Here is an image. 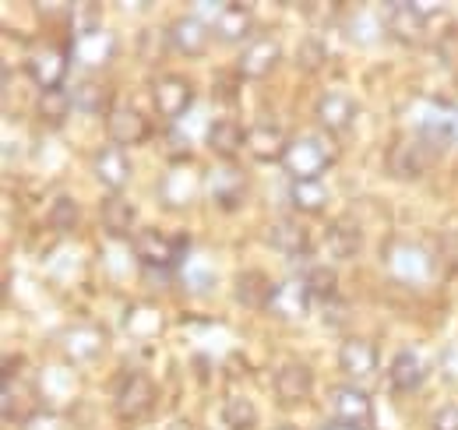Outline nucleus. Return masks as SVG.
I'll return each instance as SVG.
<instances>
[{"label": "nucleus", "mask_w": 458, "mask_h": 430, "mask_svg": "<svg viewBox=\"0 0 458 430\" xmlns=\"http://www.w3.org/2000/svg\"><path fill=\"white\" fill-rule=\"evenodd\" d=\"M332 162H335V145L325 134H303L289 142L286 156H283V166L293 180H318Z\"/></svg>", "instance_id": "nucleus-1"}, {"label": "nucleus", "mask_w": 458, "mask_h": 430, "mask_svg": "<svg viewBox=\"0 0 458 430\" xmlns=\"http://www.w3.org/2000/svg\"><path fill=\"white\" fill-rule=\"evenodd\" d=\"M191 251V236L187 233H176V236H166L159 229H141L134 236V254L138 262L148 271H173Z\"/></svg>", "instance_id": "nucleus-2"}, {"label": "nucleus", "mask_w": 458, "mask_h": 430, "mask_svg": "<svg viewBox=\"0 0 458 430\" xmlns=\"http://www.w3.org/2000/svg\"><path fill=\"white\" fill-rule=\"evenodd\" d=\"M437 156H441V149L430 145L420 131H412V134H405V138H399V142L392 145V152H388V173L399 176V180L423 176V173L434 166Z\"/></svg>", "instance_id": "nucleus-3"}, {"label": "nucleus", "mask_w": 458, "mask_h": 430, "mask_svg": "<svg viewBox=\"0 0 458 430\" xmlns=\"http://www.w3.org/2000/svg\"><path fill=\"white\" fill-rule=\"evenodd\" d=\"M427 22H430L427 11L412 0H392V4L381 7V25L399 43H420L423 32H427Z\"/></svg>", "instance_id": "nucleus-4"}, {"label": "nucleus", "mask_w": 458, "mask_h": 430, "mask_svg": "<svg viewBox=\"0 0 458 430\" xmlns=\"http://www.w3.org/2000/svg\"><path fill=\"white\" fill-rule=\"evenodd\" d=\"M67 67H71V50L54 47V43H39V47H32V50H29V60H25L29 78H32L43 92L60 89V82H64Z\"/></svg>", "instance_id": "nucleus-5"}, {"label": "nucleus", "mask_w": 458, "mask_h": 430, "mask_svg": "<svg viewBox=\"0 0 458 430\" xmlns=\"http://www.w3.org/2000/svg\"><path fill=\"white\" fill-rule=\"evenodd\" d=\"M328 417L332 424H345V427H363L374 420V409H370V395L356 384H339L328 391Z\"/></svg>", "instance_id": "nucleus-6"}, {"label": "nucleus", "mask_w": 458, "mask_h": 430, "mask_svg": "<svg viewBox=\"0 0 458 430\" xmlns=\"http://www.w3.org/2000/svg\"><path fill=\"white\" fill-rule=\"evenodd\" d=\"M156 402V384L152 377L141 374V371H131V374L120 377L116 384V413L123 420H141Z\"/></svg>", "instance_id": "nucleus-7"}, {"label": "nucleus", "mask_w": 458, "mask_h": 430, "mask_svg": "<svg viewBox=\"0 0 458 430\" xmlns=\"http://www.w3.org/2000/svg\"><path fill=\"white\" fill-rule=\"evenodd\" d=\"M310 300H314V297H310L307 282L293 275V279L279 282V286L272 289V300H268V307H265V311H272V318H279V322L296 324L310 314Z\"/></svg>", "instance_id": "nucleus-8"}, {"label": "nucleus", "mask_w": 458, "mask_h": 430, "mask_svg": "<svg viewBox=\"0 0 458 430\" xmlns=\"http://www.w3.org/2000/svg\"><path fill=\"white\" fill-rule=\"evenodd\" d=\"M152 103L166 120H176L194 103V85L180 74H163V78L152 82Z\"/></svg>", "instance_id": "nucleus-9"}, {"label": "nucleus", "mask_w": 458, "mask_h": 430, "mask_svg": "<svg viewBox=\"0 0 458 430\" xmlns=\"http://www.w3.org/2000/svg\"><path fill=\"white\" fill-rule=\"evenodd\" d=\"M279 56H283V47H279L276 36H258L243 47V54L236 60V74L240 78H265V74L276 71Z\"/></svg>", "instance_id": "nucleus-10"}, {"label": "nucleus", "mask_w": 458, "mask_h": 430, "mask_svg": "<svg viewBox=\"0 0 458 430\" xmlns=\"http://www.w3.org/2000/svg\"><path fill=\"white\" fill-rule=\"evenodd\" d=\"M272 388H276V399L286 402V406H296V402H307L310 391H314V371L300 360H289L283 364L276 377H272Z\"/></svg>", "instance_id": "nucleus-11"}, {"label": "nucleus", "mask_w": 458, "mask_h": 430, "mask_svg": "<svg viewBox=\"0 0 458 430\" xmlns=\"http://www.w3.org/2000/svg\"><path fill=\"white\" fill-rule=\"evenodd\" d=\"M60 346L74 364H85V360H96L106 349V331L99 324H71L60 335Z\"/></svg>", "instance_id": "nucleus-12"}, {"label": "nucleus", "mask_w": 458, "mask_h": 430, "mask_svg": "<svg viewBox=\"0 0 458 430\" xmlns=\"http://www.w3.org/2000/svg\"><path fill=\"white\" fill-rule=\"evenodd\" d=\"M106 134L116 149H131V145H141L148 138V120L131 107H116L106 113Z\"/></svg>", "instance_id": "nucleus-13"}, {"label": "nucleus", "mask_w": 458, "mask_h": 430, "mask_svg": "<svg viewBox=\"0 0 458 430\" xmlns=\"http://www.w3.org/2000/svg\"><path fill=\"white\" fill-rule=\"evenodd\" d=\"M208 39H212V29L201 18H194V14H183V18H176L170 25L173 50L183 56H201L208 50Z\"/></svg>", "instance_id": "nucleus-14"}, {"label": "nucleus", "mask_w": 458, "mask_h": 430, "mask_svg": "<svg viewBox=\"0 0 458 430\" xmlns=\"http://www.w3.org/2000/svg\"><path fill=\"white\" fill-rule=\"evenodd\" d=\"M289 142L279 124H254L247 131V152L258 162H283Z\"/></svg>", "instance_id": "nucleus-15"}, {"label": "nucleus", "mask_w": 458, "mask_h": 430, "mask_svg": "<svg viewBox=\"0 0 458 430\" xmlns=\"http://www.w3.org/2000/svg\"><path fill=\"white\" fill-rule=\"evenodd\" d=\"M339 367H343L349 377H367L377 371V346L370 339H345L339 346Z\"/></svg>", "instance_id": "nucleus-16"}, {"label": "nucleus", "mask_w": 458, "mask_h": 430, "mask_svg": "<svg viewBox=\"0 0 458 430\" xmlns=\"http://www.w3.org/2000/svg\"><path fill=\"white\" fill-rule=\"evenodd\" d=\"M92 169H96V176L103 180V187H106L110 194H120L123 184L131 180V162L123 156V149H116V145L99 149L96 159H92Z\"/></svg>", "instance_id": "nucleus-17"}, {"label": "nucleus", "mask_w": 458, "mask_h": 430, "mask_svg": "<svg viewBox=\"0 0 458 430\" xmlns=\"http://www.w3.org/2000/svg\"><path fill=\"white\" fill-rule=\"evenodd\" d=\"M268 244H272L276 251L289 254V258L310 254V233H307V226H303L300 219H279V222H272Z\"/></svg>", "instance_id": "nucleus-18"}, {"label": "nucleus", "mask_w": 458, "mask_h": 430, "mask_svg": "<svg viewBox=\"0 0 458 430\" xmlns=\"http://www.w3.org/2000/svg\"><path fill=\"white\" fill-rule=\"evenodd\" d=\"M116 43L110 32H89V36H78L74 39V47H71V60L74 64H81V67H89V71H96V67H103L110 56H114Z\"/></svg>", "instance_id": "nucleus-19"}, {"label": "nucleus", "mask_w": 458, "mask_h": 430, "mask_svg": "<svg viewBox=\"0 0 458 430\" xmlns=\"http://www.w3.org/2000/svg\"><path fill=\"white\" fill-rule=\"evenodd\" d=\"M272 282H268V275L258 269H247L236 275V286H233V297H236V304L240 307H250V311H258V307H268V300H272Z\"/></svg>", "instance_id": "nucleus-20"}, {"label": "nucleus", "mask_w": 458, "mask_h": 430, "mask_svg": "<svg viewBox=\"0 0 458 430\" xmlns=\"http://www.w3.org/2000/svg\"><path fill=\"white\" fill-rule=\"evenodd\" d=\"M388 377L399 391H416L427 377V364H423V353L420 349H399L392 367H388Z\"/></svg>", "instance_id": "nucleus-21"}, {"label": "nucleus", "mask_w": 458, "mask_h": 430, "mask_svg": "<svg viewBox=\"0 0 458 430\" xmlns=\"http://www.w3.org/2000/svg\"><path fill=\"white\" fill-rule=\"evenodd\" d=\"M250 25H254V18H250V7H243V4H219V14L212 22V29L223 43H240L250 32Z\"/></svg>", "instance_id": "nucleus-22"}, {"label": "nucleus", "mask_w": 458, "mask_h": 430, "mask_svg": "<svg viewBox=\"0 0 458 430\" xmlns=\"http://www.w3.org/2000/svg\"><path fill=\"white\" fill-rule=\"evenodd\" d=\"M352 116H356V103L345 92H325L318 99V120H321L325 131H335L339 134V131H345L352 124Z\"/></svg>", "instance_id": "nucleus-23"}, {"label": "nucleus", "mask_w": 458, "mask_h": 430, "mask_svg": "<svg viewBox=\"0 0 458 430\" xmlns=\"http://www.w3.org/2000/svg\"><path fill=\"white\" fill-rule=\"evenodd\" d=\"M99 219H103V229L110 236H127L131 226H134V219H138V209L123 194H106V202L99 209Z\"/></svg>", "instance_id": "nucleus-24"}, {"label": "nucleus", "mask_w": 458, "mask_h": 430, "mask_svg": "<svg viewBox=\"0 0 458 430\" xmlns=\"http://www.w3.org/2000/svg\"><path fill=\"white\" fill-rule=\"evenodd\" d=\"M243 194H247V180H243V173H240V169L223 166V169H216V173H212V198H216L223 209L233 212V209L243 202Z\"/></svg>", "instance_id": "nucleus-25"}, {"label": "nucleus", "mask_w": 458, "mask_h": 430, "mask_svg": "<svg viewBox=\"0 0 458 430\" xmlns=\"http://www.w3.org/2000/svg\"><path fill=\"white\" fill-rule=\"evenodd\" d=\"M247 145V131L236 124V120H216L208 127V149L223 159H233L240 149Z\"/></svg>", "instance_id": "nucleus-26"}, {"label": "nucleus", "mask_w": 458, "mask_h": 430, "mask_svg": "<svg viewBox=\"0 0 458 430\" xmlns=\"http://www.w3.org/2000/svg\"><path fill=\"white\" fill-rule=\"evenodd\" d=\"M325 244H328V254L332 258H352L360 251V226L352 219H335L325 233Z\"/></svg>", "instance_id": "nucleus-27"}, {"label": "nucleus", "mask_w": 458, "mask_h": 430, "mask_svg": "<svg viewBox=\"0 0 458 430\" xmlns=\"http://www.w3.org/2000/svg\"><path fill=\"white\" fill-rule=\"evenodd\" d=\"M289 202L307 215H321L328 209V187L321 180H293L289 187Z\"/></svg>", "instance_id": "nucleus-28"}, {"label": "nucleus", "mask_w": 458, "mask_h": 430, "mask_svg": "<svg viewBox=\"0 0 458 430\" xmlns=\"http://www.w3.org/2000/svg\"><path fill=\"white\" fill-rule=\"evenodd\" d=\"M127 331L138 339H152L163 331V311L156 304H134L127 311Z\"/></svg>", "instance_id": "nucleus-29"}, {"label": "nucleus", "mask_w": 458, "mask_h": 430, "mask_svg": "<svg viewBox=\"0 0 458 430\" xmlns=\"http://www.w3.org/2000/svg\"><path fill=\"white\" fill-rule=\"evenodd\" d=\"M223 424H226L229 430H254L258 427V409H254V402L243 399V395H229L226 402H223Z\"/></svg>", "instance_id": "nucleus-30"}, {"label": "nucleus", "mask_w": 458, "mask_h": 430, "mask_svg": "<svg viewBox=\"0 0 458 430\" xmlns=\"http://www.w3.org/2000/svg\"><path fill=\"white\" fill-rule=\"evenodd\" d=\"M303 282H307L310 297L321 300V304H328L332 297H339V293H335L339 279H335V269H328V265H310V269L303 271Z\"/></svg>", "instance_id": "nucleus-31"}, {"label": "nucleus", "mask_w": 458, "mask_h": 430, "mask_svg": "<svg viewBox=\"0 0 458 430\" xmlns=\"http://www.w3.org/2000/svg\"><path fill=\"white\" fill-rule=\"evenodd\" d=\"M71 107H74V96H67V92H60V89H50V92L39 96V116H43L47 124H54V127H60V124L67 120Z\"/></svg>", "instance_id": "nucleus-32"}, {"label": "nucleus", "mask_w": 458, "mask_h": 430, "mask_svg": "<svg viewBox=\"0 0 458 430\" xmlns=\"http://www.w3.org/2000/svg\"><path fill=\"white\" fill-rule=\"evenodd\" d=\"M138 39H141V43H138V54L145 56V60H152V64H159V56L173 47L170 29H145Z\"/></svg>", "instance_id": "nucleus-33"}, {"label": "nucleus", "mask_w": 458, "mask_h": 430, "mask_svg": "<svg viewBox=\"0 0 458 430\" xmlns=\"http://www.w3.org/2000/svg\"><path fill=\"white\" fill-rule=\"evenodd\" d=\"M110 103V89L103 85V82H81L78 89H74V107L81 109H103Z\"/></svg>", "instance_id": "nucleus-34"}, {"label": "nucleus", "mask_w": 458, "mask_h": 430, "mask_svg": "<svg viewBox=\"0 0 458 430\" xmlns=\"http://www.w3.org/2000/svg\"><path fill=\"white\" fill-rule=\"evenodd\" d=\"M50 226L60 229V233H67V229L78 226V205H74V198L60 194L57 202H54V209H50Z\"/></svg>", "instance_id": "nucleus-35"}, {"label": "nucleus", "mask_w": 458, "mask_h": 430, "mask_svg": "<svg viewBox=\"0 0 458 430\" xmlns=\"http://www.w3.org/2000/svg\"><path fill=\"white\" fill-rule=\"evenodd\" d=\"M296 60H300V67H303L307 74H314V71H321V67H325L328 50H325V43H321V39H303V43H300V54H296Z\"/></svg>", "instance_id": "nucleus-36"}, {"label": "nucleus", "mask_w": 458, "mask_h": 430, "mask_svg": "<svg viewBox=\"0 0 458 430\" xmlns=\"http://www.w3.org/2000/svg\"><path fill=\"white\" fill-rule=\"evenodd\" d=\"M437 56L448 71H458V25H452L441 39H437Z\"/></svg>", "instance_id": "nucleus-37"}, {"label": "nucleus", "mask_w": 458, "mask_h": 430, "mask_svg": "<svg viewBox=\"0 0 458 430\" xmlns=\"http://www.w3.org/2000/svg\"><path fill=\"white\" fill-rule=\"evenodd\" d=\"M430 430H458V406L455 402H445L434 409L430 417Z\"/></svg>", "instance_id": "nucleus-38"}, {"label": "nucleus", "mask_w": 458, "mask_h": 430, "mask_svg": "<svg viewBox=\"0 0 458 430\" xmlns=\"http://www.w3.org/2000/svg\"><path fill=\"white\" fill-rule=\"evenodd\" d=\"M325 328H343L345 318H349V304H345L343 297H332L328 304H325Z\"/></svg>", "instance_id": "nucleus-39"}, {"label": "nucleus", "mask_w": 458, "mask_h": 430, "mask_svg": "<svg viewBox=\"0 0 458 430\" xmlns=\"http://www.w3.org/2000/svg\"><path fill=\"white\" fill-rule=\"evenodd\" d=\"M445 265L452 271H458V236L445 240Z\"/></svg>", "instance_id": "nucleus-40"}, {"label": "nucleus", "mask_w": 458, "mask_h": 430, "mask_svg": "<svg viewBox=\"0 0 458 430\" xmlns=\"http://www.w3.org/2000/svg\"><path fill=\"white\" fill-rule=\"evenodd\" d=\"M321 430H363V427H345V424H325Z\"/></svg>", "instance_id": "nucleus-41"}, {"label": "nucleus", "mask_w": 458, "mask_h": 430, "mask_svg": "<svg viewBox=\"0 0 458 430\" xmlns=\"http://www.w3.org/2000/svg\"><path fill=\"white\" fill-rule=\"evenodd\" d=\"M272 430H296V427H289V424H283V427H272Z\"/></svg>", "instance_id": "nucleus-42"}]
</instances>
